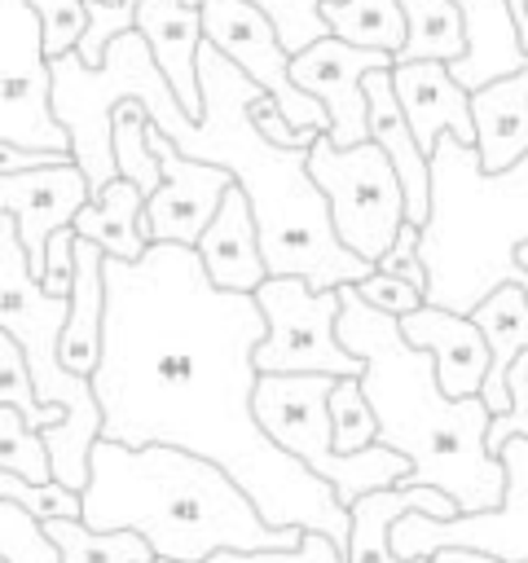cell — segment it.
Masks as SVG:
<instances>
[{
    "mask_svg": "<svg viewBox=\"0 0 528 563\" xmlns=\"http://www.w3.org/2000/svg\"><path fill=\"white\" fill-rule=\"evenodd\" d=\"M268 317L255 295L220 290L198 246L150 242L141 260L106 255V339L92 391L101 435L176 444L220 462L273 528L326 532L343 545L352 510L255 418V347Z\"/></svg>",
    "mask_w": 528,
    "mask_h": 563,
    "instance_id": "6da1fadb",
    "label": "cell"
},
{
    "mask_svg": "<svg viewBox=\"0 0 528 563\" xmlns=\"http://www.w3.org/2000/svg\"><path fill=\"white\" fill-rule=\"evenodd\" d=\"M475 150L484 172L515 167L528 154V66L471 92Z\"/></svg>",
    "mask_w": 528,
    "mask_h": 563,
    "instance_id": "7402d4cb",
    "label": "cell"
},
{
    "mask_svg": "<svg viewBox=\"0 0 528 563\" xmlns=\"http://www.w3.org/2000/svg\"><path fill=\"white\" fill-rule=\"evenodd\" d=\"M431 559L436 563H502L497 554H484V550H471V545H440Z\"/></svg>",
    "mask_w": 528,
    "mask_h": 563,
    "instance_id": "f35d334b",
    "label": "cell"
},
{
    "mask_svg": "<svg viewBox=\"0 0 528 563\" xmlns=\"http://www.w3.org/2000/svg\"><path fill=\"white\" fill-rule=\"evenodd\" d=\"M44 532L53 537L62 563H154V545L132 528H92L84 519H48Z\"/></svg>",
    "mask_w": 528,
    "mask_h": 563,
    "instance_id": "d4e9b609",
    "label": "cell"
},
{
    "mask_svg": "<svg viewBox=\"0 0 528 563\" xmlns=\"http://www.w3.org/2000/svg\"><path fill=\"white\" fill-rule=\"evenodd\" d=\"M528 242V154L515 167L484 172L480 150L440 136L431 150V216L422 224L427 303L475 312L497 286L528 290L519 246Z\"/></svg>",
    "mask_w": 528,
    "mask_h": 563,
    "instance_id": "5b68a950",
    "label": "cell"
},
{
    "mask_svg": "<svg viewBox=\"0 0 528 563\" xmlns=\"http://www.w3.org/2000/svg\"><path fill=\"white\" fill-rule=\"evenodd\" d=\"M202 31H207V40H211L233 66H242L260 88L273 92L277 110H282L290 123L330 132L326 106H321L308 88L295 84V75H290V57H295V53L282 44L273 18H268L260 4H251V0H202Z\"/></svg>",
    "mask_w": 528,
    "mask_h": 563,
    "instance_id": "7c38bea8",
    "label": "cell"
},
{
    "mask_svg": "<svg viewBox=\"0 0 528 563\" xmlns=\"http://www.w3.org/2000/svg\"><path fill=\"white\" fill-rule=\"evenodd\" d=\"M84 523L132 528L158 559L207 563L220 550H295L304 528H273L251 493L211 457L176 444L97 440L88 457Z\"/></svg>",
    "mask_w": 528,
    "mask_h": 563,
    "instance_id": "277c9868",
    "label": "cell"
},
{
    "mask_svg": "<svg viewBox=\"0 0 528 563\" xmlns=\"http://www.w3.org/2000/svg\"><path fill=\"white\" fill-rule=\"evenodd\" d=\"M53 62V110L70 132L75 163L88 172L92 194L119 176L114 163V110L136 97L145 114L176 141L180 154L229 167L251 194L268 277H308L317 290H339L365 282L378 264L343 246L334 233L330 198L308 172V150L273 145L255 123V101L268 92L242 66H233L211 40L198 48L202 114L189 119L176 101L163 66L154 62L150 40L132 26L123 31L106 66H88L79 48L48 57ZM273 97V92H268Z\"/></svg>",
    "mask_w": 528,
    "mask_h": 563,
    "instance_id": "7a4b0ae2",
    "label": "cell"
},
{
    "mask_svg": "<svg viewBox=\"0 0 528 563\" xmlns=\"http://www.w3.org/2000/svg\"><path fill=\"white\" fill-rule=\"evenodd\" d=\"M145 194L114 176L106 189H97L79 216H75V233L79 238H92L106 246V255H119V260H141L150 251V238H145Z\"/></svg>",
    "mask_w": 528,
    "mask_h": 563,
    "instance_id": "cb8c5ba5",
    "label": "cell"
},
{
    "mask_svg": "<svg viewBox=\"0 0 528 563\" xmlns=\"http://www.w3.org/2000/svg\"><path fill=\"white\" fill-rule=\"evenodd\" d=\"M255 299L268 317V334L255 347L260 374H365V361L339 339V290H317L308 277H268Z\"/></svg>",
    "mask_w": 528,
    "mask_h": 563,
    "instance_id": "9c48e42d",
    "label": "cell"
},
{
    "mask_svg": "<svg viewBox=\"0 0 528 563\" xmlns=\"http://www.w3.org/2000/svg\"><path fill=\"white\" fill-rule=\"evenodd\" d=\"M409 35L396 53V62H453L466 53V31H462V13L453 0H396Z\"/></svg>",
    "mask_w": 528,
    "mask_h": 563,
    "instance_id": "484cf974",
    "label": "cell"
},
{
    "mask_svg": "<svg viewBox=\"0 0 528 563\" xmlns=\"http://www.w3.org/2000/svg\"><path fill=\"white\" fill-rule=\"evenodd\" d=\"M154 123V119H150ZM150 145L158 150L163 163V185L145 198V238L150 242H180V246H198L207 224L216 220L229 185H238V176L229 167L189 158L176 150V141L154 123L150 128Z\"/></svg>",
    "mask_w": 528,
    "mask_h": 563,
    "instance_id": "5bb4252c",
    "label": "cell"
},
{
    "mask_svg": "<svg viewBox=\"0 0 528 563\" xmlns=\"http://www.w3.org/2000/svg\"><path fill=\"white\" fill-rule=\"evenodd\" d=\"M0 405H13L26 413L31 427L48 431L57 422H66V405H44L31 378V361L22 352V343L13 334H0Z\"/></svg>",
    "mask_w": 528,
    "mask_h": 563,
    "instance_id": "83f0119b",
    "label": "cell"
},
{
    "mask_svg": "<svg viewBox=\"0 0 528 563\" xmlns=\"http://www.w3.org/2000/svg\"><path fill=\"white\" fill-rule=\"evenodd\" d=\"M110 4H119V0H110Z\"/></svg>",
    "mask_w": 528,
    "mask_h": 563,
    "instance_id": "60d3db41",
    "label": "cell"
},
{
    "mask_svg": "<svg viewBox=\"0 0 528 563\" xmlns=\"http://www.w3.org/2000/svg\"><path fill=\"white\" fill-rule=\"evenodd\" d=\"M150 114L136 97L119 101L114 110V163H119V176L132 180L145 198L163 185V163H158V150L150 145Z\"/></svg>",
    "mask_w": 528,
    "mask_h": 563,
    "instance_id": "4316f807",
    "label": "cell"
},
{
    "mask_svg": "<svg viewBox=\"0 0 528 563\" xmlns=\"http://www.w3.org/2000/svg\"><path fill=\"white\" fill-rule=\"evenodd\" d=\"M524 563H528V559H524Z\"/></svg>",
    "mask_w": 528,
    "mask_h": 563,
    "instance_id": "7bdbcfd3",
    "label": "cell"
},
{
    "mask_svg": "<svg viewBox=\"0 0 528 563\" xmlns=\"http://www.w3.org/2000/svg\"><path fill=\"white\" fill-rule=\"evenodd\" d=\"M0 471L26 475V479H53V453L40 427L26 422L22 409L0 405Z\"/></svg>",
    "mask_w": 528,
    "mask_h": 563,
    "instance_id": "f1b7e54d",
    "label": "cell"
},
{
    "mask_svg": "<svg viewBox=\"0 0 528 563\" xmlns=\"http://www.w3.org/2000/svg\"><path fill=\"white\" fill-rule=\"evenodd\" d=\"M497 457L506 466V497L497 506L475 515H453V519H431L414 510L392 528V550L409 563V559L436 554L440 545H471V550L497 554L502 563H524L528 559V435H510Z\"/></svg>",
    "mask_w": 528,
    "mask_h": 563,
    "instance_id": "8fae6325",
    "label": "cell"
},
{
    "mask_svg": "<svg viewBox=\"0 0 528 563\" xmlns=\"http://www.w3.org/2000/svg\"><path fill=\"white\" fill-rule=\"evenodd\" d=\"M31 4L44 18V53L48 57L79 48V40L88 31V0H31Z\"/></svg>",
    "mask_w": 528,
    "mask_h": 563,
    "instance_id": "836d02e7",
    "label": "cell"
},
{
    "mask_svg": "<svg viewBox=\"0 0 528 563\" xmlns=\"http://www.w3.org/2000/svg\"><path fill=\"white\" fill-rule=\"evenodd\" d=\"M136 31L150 40L154 62L163 66L176 101L189 119L202 114V84H198V48L207 44L202 9L185 0H141L136 4Z\"/></svg>",
    "mask_w": 528,
    "mask_h": 563,
    "instance_id": "d6986e66",
    "label": "cell"
},
{
    "mask_svg": "<svg viewBox=\"0 0 528 563\" xmlns=\"http://www.w3.org/2000/svg\"><path fill=\"white\" fill-rule=\"evenodd\" d=\"M70 150H18V145H0V172H31V167H53V163H70Z\"/></svg>",
    "mask_w": 528,
    "mask_h": 563,
    "instance_id": "74e56055",
    "label": "cell"
},
{
    "mask_svg": "<svg viewBox=\"0 0 528 563\" xmlns=\"http://www.w3.org/2000/svg\"><path fill=\"white\" fill-rule=\"evenodd\" d=\"M466 31V53L449 62L453 79L462 88H484L493 79H506L528 66V44L515 22L510 0H453Z\"/></svg>",
    "mask_w": 528,
    "mask_h": 563,
    "instance_id": "ffe728a7",
    "label": "cell"
},
{
    "mask_svg": "<svg viewBox=\"0 0 528 563\" xmlns=\"http://www.w3.org/2000/svg\"><path fill=\"white\" fill-rule=\"evenodd\" d=\"M431 515V519H453L462 515L458 501L444 488L431 484H392V488H374L352 506V537H348V563H405L392 550V528L405 515Z\"/></svg>",
    "mask_w": 528,
    "mask_h": 563,
    "instance_id": "44dd1931",
    "label": "cell"
},
{
    "mask_svg": "<svg viewBox=\"0 0 528 563\" xmlns=\"http://www.w3.org/2000/svg\"><path fill=\"white\" fill-rule=\"evenodd\" d=\"M88 198H92V185L75 158L53 163V167H31V172H0V211H9L18 220V233L31 255L35 277H44L48 238L57 229L75 224V216Z\"/></svg>",
    "mask_w": 528,
    "mask_h": 563,
    "instance_id": "9a60e30c",
    "label": "cell"
},
{
    "mask_svg": "<svg viewBox=\"0 0 528 563\" xmlns=\"http://www.w3.org/2000/svg\"><path fill=\"white\" fill-rule=\"evenodd\" d=\"M400 330L414 347H427L436 356L440 387L449 396H480L484 391L493 347H488V334L475 325V317H462V312L440 308V303H422L409 317H400Z\"/></svg>",
    "mask_w": 528,
    "mask_h": 563,
    "instance_id": "e0dca14e",
    "label": "cell"
},
{
    "mask_svg": "<svg viewBox=\"0 0 528 563\" xmlns=\"http://www.w3.org/2000/svg\"><path fill=\"white\" fill-rule=\"evenodd\" d=\"M378 268H387V273L405 277L409 286H418V290L427 295L431 273H427V264H422V224L405 220V224H400V233H396V242H392V246H387V255L378 260Z\"/></svg>",
    "mask_w": 528,
    "mask_h": 563,
    "instance_id": "8d00e7d4",
    "label": "cell"
},
{
    "mask_svg": "<svg viewBox=\"0 0 528 563\" xmlns=\"http://www.w3.org/2000/svg\"><path fill=\"white\" fill-rule=\"evenodd\" d=\"M0 501H13L31 510L40 523L48 519H84V493L62 479H26L13 471H0Z\"/></svg>",
    "mask_w": 528,
    "mask_h": 563,
    "instance_id": "f546056e",
    "label": "cell"
},
{
    "mask_svg": "<svg viewBox=\"0 0 528 563\" xmlns=\"http://www.w3.org/2000/svg\"><path fill=\"white\" fill-rule=\"evenodd\" d=\"M396 53L387 48H365V44H348L339 35H326L317 44H308L304 53L290 57V75L299 88H308L326 114H330V141L339 150L370 141V92H365V75L370 70H392Z\"/></svg>",
    "mask_w": 528,
    "mask_h": 563,
    "instance_id": "4fadbf2b",
    "label": "cell"
},
{
    "mask_svg": "<svg viewBox=\"0 0 528 563\" xmlns=\"http://www.w3.org/2000/svg\"><path fill=\"white\" fill-rule=\"evenodd\" d=\"M334 383H339L334 374H260L255 418L286 453H295L326 484H334L339 501L352 510L365 493L400 484L414 471V462L383 440H374L356 453H339L334 418H330Z\"/></svg>",
    "mask_w": 528,
    "mask_h": 563,
    "instance_id": "52a82bcc",
    "label": "cell"
},
{
    "mask_svg": "<svg viewBox=\"0 0 528 563\" xmlns=\"http://www.w3.org/2000/svg\"><path fill=\"white\" fill-rule=\"evenodd\" d=\"M202 268L220 290H238V295H255L268 282V260H264V238H260V220L251 207V194L242 185H229L216 220L207 224L202 242H198Z\"/></svg>",
    "mask_w": 528,
    "mask_h": 563,
    "instance_id": "ac0fdd59",
    "label": "cell"
},
{
    "mask_svg": "<svg viewBox=\"0 0 528 563\" xmlns=\"http://www.w3.org/2000/svg\"><path fill=\"white\" fill-rule=\"evenodd\" d=\"M207 563H348V554L326 532H304V541L295 550H220ZM409 563H436V559L422 554V559H409Z\"/></svg>",
    "mask_w": 528,
    "mask_h": 563,
    "instance_id": "d6a6232c",
    "label": "cell"
},
{
    "mask_svg": "<svg viewBox=\"0 0 528 563\" xmlns=\"http://www.w3.org/2000/svg\"><path fill=\"white\" fill-rule=\"evenodd\" d=\"M0 559L4 563H62L44 523L13 501H0ZM154 563H176V559H154Z\"/></svg>",
    "mask_w": 528,
    "mask_h": 563,
    "instance_id": "4dcf8cb0",
    "label": "cell"
},
{
    "mask_svg": "<svg viewBox=\"0 0 528 563\" xmlns=\"http://www.w3.org/2000/svg\"><path fill=\"white\" fill-rule=\"evenodd\" d=\"M308 172L321 185V194L330 198L334 233L343 238V246H352L356 255L378 264L387 255V246L396 242L400 224L409 220L405 185H400L392 154L378 141L339 150L321 132L308 150Z\"/></svg>",
    "mask_w": 528,
    "mask_h": 563,
    "instance_id": "ba28073f",
    "label": "cell"
},
{
    "mask_svg": "<svg viewBox=\"0 0 528 563\" xmlns=\"http://www.w3.org/2000/svg\"><path fill=\"white\" fill-rule=\"evenodd\" d=\"M506 387H510V409L493 413V427H488V449L493 453H502V444L510 435H528V347L515 356V365L506 374Z\"/></svg>",
    "mask_w": 528,
    "mask_h": 563,
    "instance_id": "e575fe53",
    "label": "cell"
},
{
    "mask_svg": "<svg viewBox=\"0 0 528 563\" xmlns=\"http://www.w3.org/2000/svg\"><path fill=\"white\" fill-rule=\"evenodd\" d=\"M356 295H361L365 303H374L378 312H392V317H409L414 308L427 303V295H422L418 286H409L405 277H396V273H387V268H374L365 282H356Z\"/></svg>",
    "mask_w": 528,
    "mask_h": 563,
    "instance_id": "d590c367",
    "label": "cell"
},
{
    "mask_svg": "<svg viewBox=\"0 0 528 563\" xmlns=\"http://www.w3.org/2000/svg\"><path fill=\"white\" fill-rule=\"evenodd\" d=\"M0 145L70 150V132L53 110V62L44 53V18L31 0H0Z\"/></svg>",
    "mask_w": 528,
    "mask_h": 563,
    "instance_id": "30bf717a",
    "label": "cell"
},
{
    "mask_svg": "<svg viewBox=\"0 0 528 563\" xmlns=\"http://www.w3.org/2000/svg\"><path fill=\"white\" fill-rule=\"evenodd\" d=\"M339 339L365 361L361 387L374 405L378 440L414 462L400 484L444 488L462 515L497 506L506 497V466L488 449L493 409L484 396H449L436 356L405 339L400 317L365 303L356 286H339Z\"/></svg>",
    "mask_w": 528,
    "mask_h": 563,
    "instance_id": "3957f363",
    "label": "cell"
},
{
    "mask_svg": "<svg viewBox=\"0 0 528 563\" xmlns=\"http://www.w3.org/2000/svg\"><path fill=\"white\" fill-rule=\"evenodd\" d=\"M396 97L405 106V119L431 158L440 136H458L462 145H475V114H471V88H462L449 70V62H396L392 66Z\"/></svg>",
    "mask_w": 528,
    "mask_h": 563,
    "instance_id": "2e32d148",
    "label": "cell"
},
{
    "mask_svg": "<svg viewBox=\"0 0 528 563\" xmlns=\"http://www.w3.org/2000/svg\"><path fill=\"white\" fill-rule=\"evenodd\" d=\"M70 321V299L48 295L44 282L31 268V255L22 246L18 220L0 211V330L13 334L31 361V378L44 405H66V422L48 427V453H53V479L70 488H88V457L101 440L106 413L97 405L92 378L75 374L62 361V334Z\"/></svg>",
    "mask_w": 528,
    "mask_h": 563,
    "instance_id": "8992f818",
    "label": "cell"
},
{
    "mask_svg": "<svg viewBox=\"0 0 528 563\" xmlns=\"http://www.w3.org/2000/svg\"><path fill=\"white\" fill-rule=\"evenodd\" d=\"M0 563H4V559H0Z\"/></svg>",
    "mask_w": 528,
    "mask_h": 563,
    "instance_id": "b9f144b4",
    "label": "cell"
},
{
    "mask_svg": "<svg viewBox=\"0 0 528 563\" xmlns=\"http://www.w3.org/2000/svg\"><path fill=\"white\" fill-rule=\"evenodd\" d=\"M330 418H334V444L339 453H356L378 440V418L374 405L365 400L361 378H339L330 391Z\"/></svg>",
    "mask_w": 528,
    "mask_h": 563,
    "instance_id": "1f68e13d",
    "label": "cell"
},
{
    "mask_svg": "<svg viewBox=\"0 0 528 563\" xmlns=\"http://www.w3.org/2000/svg\"><path fill=\"white\" fill-rule=\"evenodd\" d=\"M519 264H524V268H528V242H524V246H519Z\"/></svg>",
    "mask_w": 528,
    "mask_h": 563,
    "instance_id": "ab89813d",
    "label": "cell"
},
{
    "mask_svg": "<svg viewBox=\"0 0 528 563\" xmlns=\"http://www.w3.org/2000/svg\"><path fill=\"white\" fill-rule=\"evenodd\" d=\"M475 325L488 334V347H493V365H488V378H484V405L493 413H506L510 409V387H506V374L515 365V356L528 347V290L506 282L497 286L488 299L475 303Z\"/></svg>",
    "mask_w": 528,
    "mask_h": 563,
    "instance_id": "603a6c76",
    "label": "cell"
}]
</instances>
